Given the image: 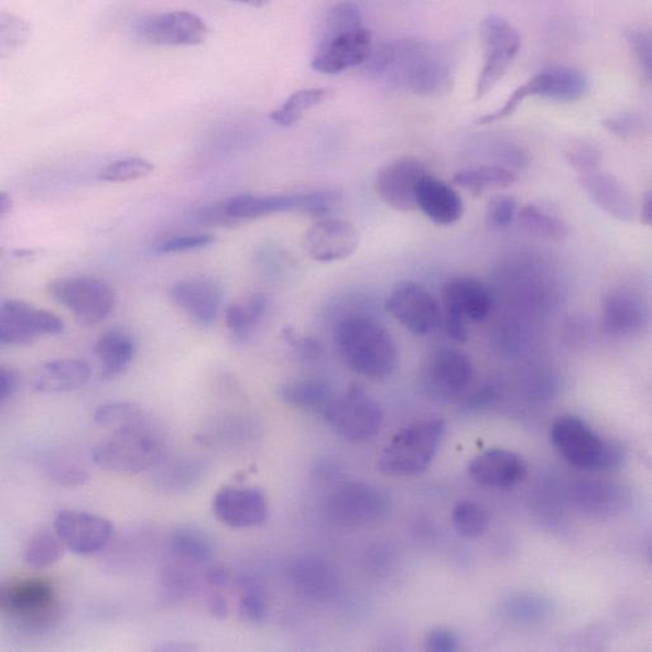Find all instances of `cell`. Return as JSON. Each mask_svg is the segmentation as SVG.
<instances>
[{"mask_svg":"<svg viewBox=\"0 0 652 652\" xmlns=\"http://www.w3.org/2000/svg\"><path fill=\"white\" fill-rule=\"evenodd\" d=\"M2 609L31 632L50 629L61 617L54 587L44 579H22L6 585Z\"/></svg>","mask_w":652,"mask_h":652,"instance_id":"30bf717a","label":"cell"},{"mask_svg":"<svg viewBox=\"0 0 652 652\" xmlns=\"http://www.w3.org/2000/svg\"><path fill=\"white\" fill-rule=\"evenodd\" d=\"M20 374L13 369L2 367L0 370V400L7 401L14 396L17 390L20 389Z\"/></svg>","mask_w":652,"mask_h":652,"instance_id":"9f6ffc18","label":"cell"},{"mask_svg":"<svg viewBox=\"0 0 652 652\" xmlns=\"http://www.w3.org/2000/svg\"><path fill=\"white\" fill-rule=\"evenodd\" d=\"M425 649L432 652H454L459 649V639L448 629H434L425 638Z\"/></svg>","mask_w":652,"mask_h":652,"instance_id":"f5cc1de1","label":"cell"},{"mask_svg":"<svg viewBox=\"0 0 652 652\" xmlns=\"http://www.w3.org/2000/svg\"><path fill=\"white\" fill-rule=\"evenodd\" d=\"M373 53V35L363 26L322 35L312 66L322 74H340L366 65Z\"/></svg>","mask_w":652,"mask_h":652,"instance_id":"5bb4252c","label":"cell"},{"mask_svg":"<svg viewBox=\"0 0 652 652\" xmlns=\"http://www.w3.org/2000/svg\"><path fill=\"white\" fill-rule=\"evenodd\" d=\"M518 211L520 208L512 196L498 195L489 200L485 210V222L490 229H506L517 219Z\"/></svg>","mask_w":652,"mask_h":652,"instance_id":"f6af8a7d","label":"cell"},{"mask_svg":"<svg viewBox=\"0 0 652 652\" xmlns=\"http://www.w3.org/2000/svg\"><path fill=\"white\" fill-rule=\"evenodd\" d=\"M153 171L154 165L146 159L130 157L106 166L99 178L106 182H130L148 177Z\"/></svg>","mask_w":652,"mask_h":652,"instance_id":"7bdbcfd3","label":"cell"},{"mask_svg":"<svg viewBox=\"0 0 652 652\" xmlns=\"http://www.w3.org/2000/svg\"><path fill=\"white\" fill-rule=\"evenodd\" d=\"M648 306L637 291L615 289L604 301L601 325L609 337L627 338L641 332L648 324Z\"/></svg>","mask_w":652,"mask_h":652,"instance_id":"603a6c76","label":"cell"},{"mask_svg":"<svg viewBox=\"0 0 652 652\" xmlns=\"http://www.w3.org/2000/svg\"><path fill=\"white\" fill-rule=\"evenodd\" d=\"M334 337L341 361L356 374L370 380H383L395 371V339L372 317H346L337 325Z\"/></svg>","mask_w":652,"mask_h":652,"instance_id":"7a4b0ae2","label":"cell"},{"mask_svg":"<svg viewBox=\"0 0 652 652\" xmlns=\"http://www.w3.org/2000/svg\"><path fill=\"white\" fill-rule=\"evenodd\" d=\"M29 33L28 24L13 15L2 17V43L3 47L15 46L23 43Z\"/></svg>","mask_w":652,"mask_h":652,"instance_id":"db71d44e","label":"cell"},{"mask_svg":"<svg viewBox=\"0 0 652 652\" xmlns=\"http://www.w3.org/2000/svg\"><path fill=\"white\" fill-rule=\"evenodd\" d=\"M48 294L68 308L83 326L97 325L111 315L116 304L112 287L91 275H73L48 283Z\"/></svg>","mask_w":652,"mask_h":652,"instance_id":"ba28073f","label":"cell"},{"mask_svg":"<svg viewBox=\"0 0 652 652\" xmlns=\"http://www.w3.org/2000/svg\"><path fill=\"white\" fill-rule=\"evenodd\" d=\"M566 161L582 175L598 171L601 162L600 149L590 141L578 140L568 144Z\"/></svg>","mask_w":652,"mask_h":652,"instance_id":"ee69618b","label":"cell"},{"mask_svg":"<svg viewBox=\"0 0 652 652\" xmlns=\"http://www.w3.org/2000/svg\"><path fill=\"white\" fill-rule=\"evenodd\" d=\"M604 127L612 132L613 135L621 139H631L640 135L645 130L646 123L643 122L640 116L634 113H622L608 117L601 122Z\"/></svg>","mask_w":652,"mask_h":652,"instance_id":"c3c4849f","label":"cell"},{"mask_svg":"<svg viewBox=\"0 0 652 652\" xmlns=\"http://www.w3.org/2000/svg\"><path fill=\"white\" fill-rule=\"evenodd\" d=\"M290 341H291V345L294 346L298 350V354L301 355V357L316 358V357H319V355H320V350H322L320 346L317 345V341H315L314 339L291 338Z\"/></svg>","mask_w":652,"mask_h":652,"instance_id":"6f0895ef","label":"cell"},{"mask_svg":"<svg viewBox=\"0 0 652 652\" xmlns=\"http://www.w3.org/2000/svg\"><path fill=\"white\" fill-rule=\"evenodd\" d=\"M453 523L459 536L480 539L489 530V515L476 501L459 500L454 507Z\"/></svg>","mask_w":652,"mask_h":652,"instance_id":"ab89813d","label":"cell"},{"mask_svg":"<svg viewBox=\"0 0 652 652\" xmlns=\"http://www.w3.org/2000/svg\"><path fill=\"white\" fill-rule=\"evenodd\" d=\"M57 315L24 301L7 300L0 308V343L3 346H29L43 337L63 333Z\"/></svg>","mask_w":652,"mask_h":652,"instance_id":"9a60e30c","label":"cell"},{"mask_svg":"<svg viewBox=\"0 0 652 652\" xmlns=\"http://www.w3.org/2000/svg\"><path fill=\"white\" fill-rule=\"evenodd\" d=\"M64 545L56 533L43 531L35 534L24 550V563L35 570L52 567L63 557Z\"/></svg>","mask_w":652,"mask_h":652,"instance_id":"f35d334b","label":"cell"},{"mask_svg":"<svg viewBox=\"0 0 652 652\" xmlns=\"http://www.w3.org/2000/svg\"><path fill=\"white\" fill-rule=\"evenodd\" d=\"M387 311L405 329L417 337L437 329L442 311L436 296L415 281L399 282L387 301Z\"/></svg>","mask_w":652,"mask_h":652,"instance_id":"2e32d148","label":"cell"},{"mask_svg":"<svg viewBox=\"0 0 652 652\" xmlns=\"http://www.w3.org/2000/svg\"><path fill=\"white\" fill-rule=\"evenodd\" d=\"M208 608H210L213 615L217 618H225L229 613L228 600L222 595L213 596Z\"/></svg>","mask_w":652,"mask_h":652,"instance_id":"680465c9","label":"cell"},{"mask_svg":"<svg viewBox=\"0 0 652 652\" xmlns=\"http://www.w3.org/2000/svg\"><path fill=\"white\" fill-rule=\"evenodd\" d=\"M624 37L641 70L648 78H651L652 39L650 32L642 28H631L629 31H626Z\"/></svg>","mask_w":652,"mask_h":652,"instance_id":"bcb514c9","label":"cell"},{"mask_svg":"<svg viewBox=\"0 0 652 652\" xmlns=\"http://www.w3.org/2000/svg\"><path fill=\"white\" fill-rule=\"evenodd\" d=\"M531 97V90L526 82L521 87H518L511 97L506 100V104L499 108V110L495 112H490L488 115H483L480 117L476 123L478 124H489L492 122L501 121L507 119V117L512 116L523 104V100Z\"/></svg>","mask_w":652,"mask_h":652,"instance_id":"f907efd6","label":"cell"},{"mask_svg":"<svg viewBox=\"0 0 652 652\" xmlns=\"http://www.w3.org/2000/svg\"><path fill=\"white\" fill-rule=\"evenodd\" d=\"M389 500L373 485L352 481L340 485L326 500V515L340 529H361L388 513Z\"/></svg>","mask_w":652,"mask_h":652,"instance_id":"7c38bea8","label":"cell"},{"mask_svg":"<svg viewBox=\"0 0 652 652\" xmlns=\"http://www.w3.org/2000/svg\"><path fill=\"white\" fill-rule=\"evenodd\" d=\"M239 612L242 620L261 622L267 613V601L262 585L253 579L241 580Z\"/></svg>","mask_w":652,"mask_h":652,"instance_id":"b9f144b4","label":"cell"},{"mask_svg":"<svg viewBox=\"0 0 652 652\" xmlns=\"http://www.w3.org/2000/svg\"><path fill=\"white\" fill-rule=\"evenodd\" d=\"M425 164L414 156H403L384 165L376 180V191L389 207L400 213L414 211L421 183L430 175Z\"/></svg>","mask_w":652,"mask_h":652,"instance_id":"ac0fdd59","label":"cell"},{"mask_svg":"<svg viewBox=\"0 0 652 652\" xmlns=\"http://www.w3.org/2000/svg\"><path fill=\"white\" fill-rule=\"evenodd\" d=\"M470 356L454 348L434 350L422 366L421 388L424 394L438 403H450L461 396L474 379Z\"/></svg>","mask_w":652,"mask_h":652,"instance_id":"8fae6325","label":"cell"},{"mask_svg":"<svg viewBox=\"0 0 652 652\" xmlns=\"http://www.w3.org/2000/svg\"><path fill=\"white\" fill-rule=\"evenodd\" d=\"M624 491L612 483L584 482L574 489V500L589 514L612 515L626 501Z\"/></svg>","mask_w":652,"mask_h":652,"instance_id":"d6a6232c","label":"cell"},{"mask_svg":"<svg viewBox=\"0 0 652 652\" xmlns=\"http://www.w3.org/2000/svg\"><path fill=\"white\" fill-rule=\"evenodd\" d=\"M445 432L446 423L441 417H426L404 426L382 448L379 470L395 478L423 474L436 457Z\"/></svg>","mask_w":652,"mask_h":652,"instance_id":"3957f363","label":"cell"},{"mask_svg":"<svg viewBox=\"0 0 652 652\" xmlns=\"http://www.w3.org/2000/svg\"><path fill=\"white\" fill-rule=\"evenodd\" d=\"M517 219L526 231L548 240L562 241L568 233L567 224L563 219L536 205L520 208Z\"/></svg>","mask_w":652,"mask_h":652,"instance_id":"8d00e7d4","label":"cell"},{"mask_svg":"<svg viewBox=\"0 0 652 652\" xmlns=\"http://www.w3.org/2000/svg\"><path fill=\"white\" fill-rule=\"evenodd\" d=\"M497 159L498 164L514 173L521 172L529 165V156L521 146L512 144V142H501L492 152Z\"/></svg>","mask_w":652,"mask_h":652,"instance_id":"681fc988","label":"cell"},{"mask_svg":"<svg viewBox=\"0 0 652 652\" xmlns=\"http://www.w3.org/2000/svg\"><path fill=\"white\" fill-rule=\"evenodd\" d=\"M90 376L89 365L80 359H56L41 367L33 389L43 394H65L86 387Z\"/></svg>","mask_w":652,"mask_h":652,"instance_id":"f1b7e54d","label":"cell"},{"mask_svg":"<svg viewBox=\"0 0 652 652\" xmlns=\"http://www.w3.org/2000/svg\"><path fill=\"white\" fill-rule=\"evenodd\" d=\"M91 456L102 470L133 475L161 464L164 448L161 438L145 423L113 431L98 443Z\"/></svg>","mask_w":652,"mask_h":652,"instance_id":"5b68a950","label":"cell"},{"mask_svg":"<svg viewBox=\"0 0 652 652\" xmlns=\"http://www.w3.org/2000/svg\"><path fill=\"white\" fill-rule=\"evenodd\" d=\"M55 533L65 548L77 555H94L111 541L113 525L95 514L79 511H62L56 515Z\"/></svg>","mask_w":652,"mask_h":652,"instance_id":"d6986e66","label":"cell"},{"mask_svg":"<svg viewBox=\"0 0 652 652\" xmlns=\"http://www.w3.org/2000/svg\"><path fill=\"white\" fill-rule=\"evenodd\" d=\"M215 241L216 239L211 233H185V236L162 241L161 244L156 246L155 252L161 254L192 252V250L210 247Z\"/></svg>","mask_w":652,"mask_h":652,"instance_id":"7dc6e473","label":"cell"},{"mask_svg":"<svg viewBox=\"0 0 652 652\" xmlns=\"http://www.w3.org/2000/svg\"><path fill=\"white\" fill-rule=\"evenodd\" d=\"M213 511L230 529H254L269 518V501L257 488L227 487L214 497Z\"/></svg>","mask_w":652,"mask_h":652,"instance_id":"ffe728a7","label":"cell"},{"mask_svg":"<svg viewBox=\"0 0 652 652\" xmlns=\"http://www.w3.org/2000/svg\"><path fill=\"white\" fill-rule=\"evenodd\" d=\"M13 203L12 198L2 192L0 194V215L6 216L12 211Z\"/></svg>","mask_w":652,"mask_h":652,"instance_id":"94428289","label":"cell"},{"mask_svg":"<svg viewBox=\"0 0 652 652\" xmlns=\"http://www.w3.org/2000/svg\"><path fill=\"white\" fill-rule=\"evenodd\" d=\"M290 578L298 595L314 601H328L338 595L339 575L324 558L305 556L290 567Z\"/></svg>","mask_w":652,"mask_h":652,"instance_id":"d4e9b609","label":"cell"},{"mask_svg":"<svg viewBox=\"0 0 652 652\" xmlns=\"http://www.w3.org/2000/svg\"><path fill=\"white\" fill-rule=\"evenodd\" d=\"M155 468H159L157 487L171 491L186 490L192 487L199 479L203 470V467L189 459H177L163 466L159 464Z\"/></svg>","mask_w":652,"mask_h":652,"instance_id":"60d3db41","label":"cell"},{"mask_svg":"<svg viewBox=\"0 0 652 652\" xmlns=\"http://www.w3.org/2000/svg\"><path fill=\"white\" fill-rule=\"evenodd\" d=\"M341 203L337 191L322 189L292 195H239L225 200L231 219L239 224L280 213H300L311 216L328 215Z\"/></svg>","mask_w":652,"mask_h":652,"instance_id":"8992f818","label":"cell"},{"mask_svg":"<svg viewBox=\"0 0 652 652\" xmlns=\"http://www.w3.org/2000/svg\"><path fill=\"white\" fill-rule=\"evenodd\" d=\"M135 352V341L127 332L115 329L105 333L95 346L102 378L112 380L127 371Z\"/></svg>","mask_w":652,"mask_h":652,"instance_id":"f546056e","label":"cell"},{"mask_svg":"<svg viewBox=\"0 0 652 652\" xmlns=\"http://www.w3.org/2000/svg\"><path fill=\"white\" fill-rule=\"evenodd\" d=\"M480 31L483 63L476 82V99L489 95L504 78L522 44L520 32L513 24L495 13L485 17Z\"/></svg>","mask_w":652,"mask_h":652,"instance_id":"9c48e42d","label":"cell"},{"mask_svg":"<svg viewBox=\"0 0 652 652\" xmlns=\"http://www.w3.org/2000/svg\"><path fill=\"white\" fill-rule=\"evenodd\" d=\"M332 90L328 88H306L295 91L291 95L283 105L270 113V119L275 124L282 128L294 127L305 112L311 111L312 108L322 105L332 96Z\"/></svg>","mask_w":652,"mask_h":652,"instance_id":"e575fe53","label":"cell"},{"mask_svg":"<svg viewBox=\"0 0 652 652\" xmlns=\"http://www.w3.org/2000/svg\"><path fill=\"white\" fill-rule=\"evenodd\" d=\"M279 395L290 406L324 412L333 400V389L328 380L314 376L283 383Z\"/></svg>","mask_w":652,"mask_h":652,"instance_id":"4dcf8cb0","label":"cell"},{"mask_svg":"<svg viewBox=\"0 0 652 652\" xmlns=\"http://www.w3.org/2000/svg\"><path fill=\"white\" fill-rule=\"evenodd\" d=\"M96 424L113 431L146 423L145 412L131 401H115L100 405L95 413Z\"/></svg>","mask_w":652,"mask_h":652,"instance_id":"74e56055","label":"cell"},{"mask_svg":"<svg viewBox=\"0 0 652 652\" xmlns=\"http://www.w3.org/2000/svg\"><path fill=\"white\" fill-rule=\"evenodd\" d=\"M359 244L355 224L346 219H324L307 230L304 247L308 257L333 263L352 256Z\"/></svg>","mask_w":652,"mask_h":652,"instance_id":"7402d4cb","label":"cell"},{"mask_svg":"<svg viewBox=\"0 0 652 652\" xmlns=\"http://www.w3.org/2000/svg\"><path fill=\"white\" fill-rule=\"evenodd\" d=\"M53 479L66 488L80 487L89 480V475L85 467L79 465L63 463L53 467Z\"/></svg>","mask_w":652,"mask_h":652,"instance_id":"816d5d0a","label":"cell"},{"mask_svg":"<svg viewBox=\"0 0 652 652\" xmlns=\"http://www.w3.org/2000/svg\"><path fill=\"white\" fill-rule=\"evenodd\" d=\"M173 304L200 326L211 325L219 316L222 284L208 275L175 282L170 292Z\"/></svg>","mask_w":652,"mask_h":652,"instance_id":"44dd1931","label":"cell"},{"mask_svg":"<svg viewBox=\"0 0 652 652\" xmlns=\"http://www.w3.org/2000/svg\"><path fill=\"white\" fill-rule=\"evenodd\" d=\"M468 472L483 487L509 489L522 483L529 470L523 458L512 450L492 448L476 456L468 466Z\"/></svg>","mask_w":652,"mask_h":652,"instance_id":"cb8c5ba5","label":"cell"},{"mask_svg":"<svg viewBox=\"0 0 652 652\" xmlns=\"http://www.w3.org/2000/svg\"><path fill=\"white\" fill-rule=\"evenodd\" d=\"M641 221L643 225H646V227H651V222H652V194H651V191L648 192V194L645 195V197H643V200H642Z\"/></svg>","mask_w":652,"mask_h":652,"instance_id":"91938a15","label":"cell"},{"mask_svg":"<svg viewBox=\"0 0 652 652\" xmlns=\"http://www.w3.org/2000/svg\"><path fill=\"white\" fill-rule=\"evenodd\" d=\"M196 217L200 224L216 225V227H229V225L237 224L229 216L225 200L200 208Z\"/></svg>","mask_w":652,"mask_h":652,"instance_id":"11a10c76","label":"cell"},{"mask_svg":"<svg viewBox=\"0 0 652 652\" xmlns=\"http://www.w3.org/2000/svg\"><path fill=\"white\" fill-rule=\"evenodd\" d=\"M416 208L441 227L454 225L465 213V204L458 192L432 174L421 183L416 195Z\"/></svg>","mask_w":652,"mask_h":652,"instance_id":"484cf974","label":"cell"},{"mask_svg":"<svg viewBox=\"0 0 652 652\" xmlns=\"http://www.w3.org/2000/svg\"><path fill=\"white\" fill-rule=\"evenodd\" d=\"M366 69L374 78L420 96L445 95L455 83L448 55L420 40H399L373 50Z\"/></svg>","mask_w":652,"mask_h":652,"instance_id":"6da1fadb","label":"cell"},{"mask_svg":"<svg viewBox=\"0 0 652 652\" xmlns=\"http://www.w3.org/2000/svg\"><path fill=\"white\" fill-rule=\"evenodd\" d=\"M171 553L182 565L204 566L214 557V545L207 534L196 526L183 525L170 537Z\"/></svg>","mask_w":652,"mask_h":652,"instance_id":"1f68e13d","label":"cell"},{"mask_svg":"<svg viewBox=\"0 0 652 652\" xmlns=\"http://www.w3.org/2000/svg\"><path fill=\"white\" fill-rule=\"evenodd\" d=\"M551 441L565 461L582 470H610L624 461V450L600 437L579 416L558 417L551 430Z\"/></svg>","mask_w":652,"mask_h":652,"instance_id":"277c9868","label":"cell"},{"mask_svg":"<svg viewBox=\"0 0 652 652\" xmlns=\"http://www.w3.org/2000/svg\"><path fill=\"white\" fill-rule=\"evenodd\" d=\"M137 32L154 45L195 46L204 43L210 29L197 14L175 11L145 17L138 23Z\"/></svg>","mask_w":652,"mask_h":652,"instance_id":"e0dca14e","label":"cell"},{"mask_svg":"<svg viewBox=\"0 0 652 652\" xmlns=\"http://www.w3.org/2000/svg\"><path fill=\"white\" fill-rule=\"evenodd\" d=\"M323 414L330 428L348 442L372 441L382 430V409L361 388H350L338 398H333Z\"/></svg>","mask_w":652,"mask_h":652,"instance_id":"52a82bcc","label":"cell"},{"mask_svg":"<svg viewBox=\"0 0 652 652\" xmlns=\"http://www.w3.org/2000/svg\"><path fill=\"white\" fill-rule=\"evenodd\" d=\"M580 186L598 207L620 221H631L634 207L630 192L615 175L604 172H591L582 175Z\"/></svg>","mask_w":652,"mask_h":652,"instance_id":"83f0119b","label":"cell"},{"mask_svg":"<svg viewBox=\"0 0 652 652\" xmlns=\"http://www.w3.org/2000/svg\"><path fill=\"white\" fill-rule=\"evenodd\" d=\"M531 97H541L553 102L570 104L587 95L589 79L583 72L568 66H555L541 72L529 82Z\"/></svg>","mask_w":652,"mask_h":652,"instance_id":"4316f807","label":"cell"},{"mask_svg":"<svg viewBox=\"0 0 652 652\" xmlns=\"http://www.w3.org/2000/svg\"><path fill=\"white\" fill-rule=\"evenodd\" d=\"M267 308H269V298L263 294L253 295L247 303L229 306L225 312V323L233 337L246 340L262 323Z\"/></svg>","mask_w":652,"mask_h":652,"instance_id":"d590c367","label":"cell"},{"mask_svg":"<svg viewBox=\"0 0 652 652\" xmlns=\"http://www.w3.org/2000/svg\"><path fill=\"white\" fill-rule=\"evenodd\" d=\"M517 180V173L497 164L471 166L457 172L454 177L456 186L470 192L474 196H481L488 191L511 187Z\"/></svg>","mask_w":652,"mask_h":652,"instance_id":"836d02e7","label":"cell"},{"mask_svg":"<svg viewBox=\"0 0 652 652\" xmlns=\"http://www.w3.org/2000/svg\"><path fill=\"white\" fill-rule=\"evenodd\" d=\"M443 320L456 341L467 339V322H482L489 315L491 297L485 284L474 278H456L442 289Z\"/></svg>","mask_w":652,"mask_h":652,"instance_id":"4fadbf2b","label":"cell"}]
</instances>
